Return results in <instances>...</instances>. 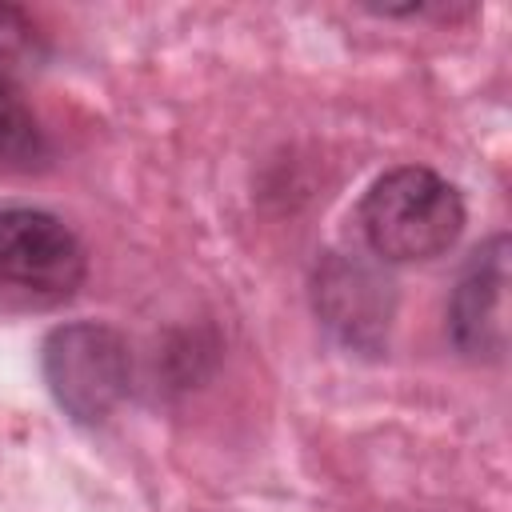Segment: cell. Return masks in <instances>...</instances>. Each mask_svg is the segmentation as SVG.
Masks as SVG:
<instances>
[{"label": "cell", "mask_w": 512, "mask_h": 512, "mask_svg": "<svg viewBox=\"0 0 512 512\" xmlns=\"http://www.w3.org/2000/svg\"><path fill=\"white\" fill-rule=\"evenodd\" d=\"M40 372L64 416L104 424L132 388L128 340L104 320L56 324L40 344Z\"/></svg>", "instance_id": "2"}, {"label": "cell", "mask_w": 512, "mask_h": 512, "mask_svg": "<svg viewBox=\"0 0 512 512\" xmlns=\"http://www.w3.org/2000/svg\"><path fill=\"white\" fill-rule=\"evenodd\" d=\"M312 308L348 352L380 356L396 316V284L372 256L328 252L312 272Z\"/></svg>", "instance_id": "4"}, {"label": "cell", "mask_w": 512, "mask_h": 512, "mask_svg": "<svg viewBox=\"0 0 512 512\" xmlns=\"http://www.w3.org/2000/svg\"><path fill=\"white\" fill-rule=\"evenodd\" d=\"M364 248L380 264H420L444 256L464 232V200L432 168L400 164L376 176L356 208Z\"/></svg>", "instance_id": "1"}, {"label": "cell", "mask_w": 512, "mask_h": 512, "mask_svg": "<svg viewBox=\"0 0 512 512\" xmlns=\"http://www.w3.org/2000/svg\"><path fill=\"white\" fill-rule=\"evenodd\" d=\"M52 148L48 136L28 108L16 72L0 60V168L4 172H40L48 164Z\"/></svg>", "instance_id": "6"}, {"label": "cell", "mask_w": 512, "mask_h": 512, "mask_svg": "<svg viewBox=\"0 0 512 512\" xmlns=\"http://www.w3.org/2000/svg\"><path fill=\"white\" fill-rule=\"evenodd\" d=\"M448 340L468 360L508 352V236H488L464 264L448 296Z\"/></svg>", "instance_id": "5"}, {"label": "cell", "mask_w": 512, "mask_h": 512, "mask_svg": "<svg viewBox=\"0 0 512 512\" xmlns=\"http://www.w3.org/2000/svg\"><path fill=\"white\" fill-rule=\"evenodd\" d=\"M88 276L80 236L44 208H0V304L56 308Z\"/></svg>", "instance_id": "3"}]
</instances>
